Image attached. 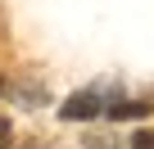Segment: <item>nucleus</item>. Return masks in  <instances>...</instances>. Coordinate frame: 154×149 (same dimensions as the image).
<instances>
[{"mask_svg":"<svg viewBox=\"0 0 154 149\" xmlns=\"http://www.w3.org/2000/svg\"><path fill=\"white\" fill-rule=\"evenodd\" d=\"M100 109H104V100H100L95 91H77V95H68V100H63L59 118H63V122H86V118H95Z\"/></svg>","mask_w":154,"mask_h":149,"instance_id":"f257e3e1","label":"nucleus"},{"mask_svg":"<svg viewBox=\"0 0 154 149\" xmlns=\"http://www.w3.org/2000/svg\"><path fill=\"white\" fill-rule=\"evenodd\" d=\"M149 113V104H140V100H122V104H109V118H145Z\"/></svg>","mask_w":154,"mask_h":149,"instance_id":"f03ea898","label":"nucleus"},{"mask_svg":"<svg viewBox=\"0 0 154 149\" xmlns=\"http://www.w3.org/2000/svg\"><path fill=\"white\" fill-rule=\"evenodd\" d=\"M131 149H154V131H136L131 136Z\"/></svg>","mask_w":154,"mask_h":149,"instance_id":"7ed1b4c3","label":"nucleus"},{"mask_svg":"<svg viewBox=\"0 0 154 149\" xmlns=\"http://www.w3.org/2000/svg\"><path fill=\"white\" fill-rule=\"evenodd\" d=\"M0 149H14V127L0 118Z\"/></svg>","mask_w":154,"mask_h":149,"instance_id":"20e7f679","label":"nucleus"},{"mask_svg":"<svg viewBox=\"0 0 154 149\" xmlns=\"http://www.w3.org/2000/svg\"><path fill=\"white\" fill-rule=\"evenodd\" d=\"M18 100H45L41 86H18Z\"/></svg>","mask_w":154,"mask_h":149,"instance_id":"39448f33","label":"nucleus"},{"mask_svg":"<svg viewBox=\"0 0 154 149\" xmlns=\"http://www.w3.org/2000/svg\"><path fill=\"white\" fill-rule=\"evenodd\" d=\"M86 149H113V140H109V136H91V140H86Z\"/></svg>","mask_w":154,"mask_h":149,"instance_id":"423d86ee","label":"nucleus"},{"mask_svg":"<svg viewBox=\"0 0 154 149\" xmlns=\"http://www.w3.org/2000/svg\"><path fill=\"white\" fill-rule=\"evenodd\" d=\"M0 95H5V77H0Z\"/></svg>","mask_w":154,"mask_h":149,"instance_id":"0eeeda50","label":"nucleus"}]
</instances>
